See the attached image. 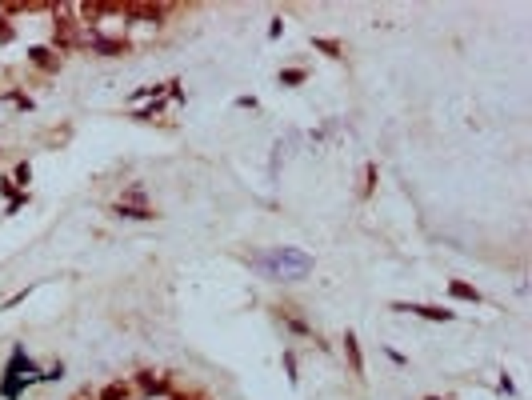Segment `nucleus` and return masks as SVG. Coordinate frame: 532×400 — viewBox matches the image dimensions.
<instances>
[{"instance_id": "18", "label": "nucleus", "mask_w": 532, "mask_h": 400, "mask_svg": "<svg viewBox=\"0 0 532 400\" xmlns=\"http://www.w3.org/2000/svg\"><path fill=\"white\" fill-rule=\"evenodd\" d=\"M284 368H288V380H292V384L301 380V373H297V356L292 353H284Z\"/></svg>"}, {"instance_id": "15", "label": "nucleus", "mask_w": 532, "mask_h": 400, "mask_svg": "<svg viewBox=\"0 0 532 400\" xmlns=\"http://www.w3.org/2000/svg\"><path fill=\"white\" fill-rule=\"evenodd\" d=\"M372 189H376V165H365V189H360V196L369 200Z\"/></svg>"}, {"instance_id": "9", "label": "nucleus", "mask_w": 532, "mask_h": 400, "mask_svg": "<svg viewBox=\"0 0 532 400\" xmlns=\"http://www.w3.org/2000/svg\"><path fill=\"white\" fill-rule=\"evenodd\" d=\"M277 80L284 84V89H297V84H304V80H308V72H304V69H284Z\"/></svg>"}, {"instance_id": "21", "label": "nucleus", "mask_w": 532, "mask_h": 400, "mask_svg": "<svg viewBox=\"0 0 532 400\" xmlns=\"http://www.w3.org/2000/svg\"><path fill=\"white\" fill-rule=\"evenodd\" d=\"M256 104H260L256 96H236V108H256Z\"/></svg>"}, {"instance_id": "17", "label": "nucleus", "mask_w": 532, "mask_h": 400, "mask_svg": "<svg viewBox=\"0 0 532 400\" xmlns=\"http://www.w3.org/2000/svg\"><path fill=\"white\" fill-rule=\"evenodd\" d=\"M24 204H28V192H21V196H12V200H8V209H4V212H8V216H16V212H21Z\"/></svg>"}, {"instance_id": "16", "label": "nucleus", "mask_w": 532, "mask_h": 400, "mask_svg": "<svg viewBox=\"0 0 532 400\" xmlns=\"http://www.w3.org/2000/svg\"><path fill=\"white\" fill-rule=\"evenodd\" d=\"M280 316H284V325H288V329L297 332V336H312V329H308L304 320H297V316H288V312H280Z\"/></svg>"}, {"instance_id": "23", "label": "nucleus", "mask_w": 532, "mask_h": 400, "mask_svg": "<svg viewBox=\"0 0 532 400\" xmlns=\"http://www.w3.org/2000/svg\"><path fill=\"white\" fill-rule=\"evenodd\" d=\"M280 32H284V21H273V28H268V36H273V40H280Z\"/></svg>"}, {"instance_id": "14", "label": "nucleus", "mask_w": 532, "mask_h": 400, "mask_svg": "<svg viewBox=\"0 0 532 400\" xmlns=\"http://www.w3.org/2000/svg\"><path fill=\"white\" fill-rule=\"evenodd\" d=\"M161 108H164V96H161V100H152V104H144V108H137V113H132V120H152Z\"/></svg>"}, {"instance_id": "6", "label": "nucleus", "mask_w": 532, "mask_h": 400, "mask_svg": "<svg viewBox=\"0 0 532 400\" xmlns=\"http://www.w3.org/2000/svg\"><path fill=\"white\" fill-rule=\"evenodd\" d=\"M448 296H452V301H468V305H481V292H476L472 284H464V281L448 284Z\"/></svg>"}, {"instance_id": "2", "label": "nucleus", "mask_w": 532, "mask_h": 400, "mask_svg": "<svg viewBox=\"0 0 532 400\" xmlns=\"http://www.w3.org/2000/svg\"><path fill=\"white\" fill-rule=\"evenodd\" d=\"M393 312H413V316H420V320H437V325L456 320L452 308H440V305H404V301H393Z\"/></svg>"}, {"instance_id": "20", "label": "nucleus", "mask_w": 532, "mask_h": 400, "mask_svg": "<svg viewBox=\"0 0 532 400\" xmlns=\"http://www.w3.org/2000/svg\"><path fill=\"white\" fill-rule=\"evenodd\" d=\"M4 40H12V24L0 16V45H4Z\"/></svg>"}, {"instance_id": "7", "label": "nucleus", "mask_w": 532, "mask_h": 400, "mask_svg": "<svg viewBox=\"0 0 532 400\" xmlns=\"http://www.w3.org/2000/svg\"><path fill=\"white\" fill-rule=\"evenodd\" d=\"M113 216H124V220H152L157 212H152V209H137V204H113Z\"/></svg>"}, {"instance_id": "24", "label": "nucleus", "mask_w": 532, "mask_h": 400, "mask_svg": "<svg viewBox=\"0 0 532 400\" xmlns=\"http://www.w3.org/2000/svg\"><path fill=\"white\" fill-rule=\"evenodd\" d=\"M424 400H440V397H424Z\"/></svg>"}, {"instance_id": "12", "label": "nucleus", "mask_w": 532, "mask_h": 400, "mask_svg": "<svg viewBox=\"0 0 532 400\" xmlns=\"http://www.w3.org/2000/svg\"><path fill=\"white\" fill-rule=\"evenodd\" d=\"M28 180H32V165H28V161H21V165H16V172H12V185L24 192V185H28Z\"/></svg>"}, {"instance_id": "19", "label": "nucleus", "mask_w": 532, "mask_h": 400, "mask_svg": "<svg viewBox=\"0 0 532 400\" xmlns=\"http://www.w3.org/2000/svg\"><path fill=\"white\" fill-rule=\"evenodd\" d=\"M60 377H65V360H56L48 373H41V380H60Z\"/></svg>"}, {"instance_id": "8", "label": "nucleus", "mask_w": 532, "mask_h": 400, "mask_svg": "<svg viewBox=\"0 0 532 400\" xmlns=\"http://www.w3.org/2000/svg\"><path fill=\"white\" fill-rule=\"evenodd\" d=\"M128 397H132V388H128V384H120V380L104 384V392H100V400H128Z\"/></svg>"}, {"instance_id": "10", "label": "nucleus", "mask_w": 532, "mask_h": 400, "mask_svg": "<svg viewBox=\"0 0 532 400\" xmlns=\"http://www.w3.org/2000/svg\"><path fill=\"white\" fill-rule=\"evenodd\" d=\"M312 48H316V52H324V56H332V60L345 52V48L336 45V40H328V36H312Z\"/></svg>"}, {"instance_id": "13", "label": "nucleus", "mask_w": 532, "mask_h": 400, "mask_svg": "<svg viewBox=\"0 0 532 400\" xmlns=\"http://www.w3.org/2000/svg\"><path fill=\"white\" fill-rule=\"evenodd\" d=\"M144 200H148V196H144V189H128L120 200H116V204H137V209H148Z\"/></svg>"}, {"instance_id": "5", "label": "nucleus", "mask_w": 532, "mask_h": 400, "mask_svg": "<svg viewBox=\"0 0 532 400\" xmlns=\"http://www.w3.org/2000/svg\"><path fill=\"white\" fill-rule=\"evenodd\" d=\"M345 353H348V364L356 377H365V356H360V344H356V332H345Z\"/></svg>"}, {"instance_id": "22", "label": "nucleus", "mask_w": 532, "mask_h": 400, "mask_svg": "<svg viewBox=\"0 0 532 400\" xmlns=\"http://www.w3.org/2000/svg\"><path fill=\"white\" fill-rule=\"evenodd\" d=\"M496 388H500V392H505V397H512V392H516V388H512V380H509V377H500V384H496Z\"/></svg>"}, {"instance_id": "11", "label": "nucleus", "mask_w": 532, "mask_h": 400, "mask_svg": "<svg viewBox=\"0 0 532 400\" xmlns=\"http://www.w3.org/2000/svg\"><path fill=\"white\" fill-rule=\"evenodd\" d=\"M0 100H8V104H16V108H24V113H32V96L16 93V89H8V93L0 96Z\"/></svg>"}, {"instance_id": "1", "label": "nucleus", "mask_w": 532, "mask_h": 400, "mask_svg": "<svg viewBox=\"0 0 532 400\" xmlns=\"http://www.w3.org/2000/svg\"><path fill=\"white\" fill-rule=\"evenodd\" d=\"M253 268L264 281H280V284H297L312 272V257L301 248H264L253 257Z\"/></svg>"}, {"instance_id": "4", "label": "nucleus", "mask_w": 532, "mask_h": 400, "mask_svg": "<svg viewBox=\"0 0 532 400\" xmlns=\"http://www.w3.org/2000/svg\"><path fill=\"white\" fill-rule=\"evenodd\" d=\"M28 60H32L36 69H45V72H56V69H60V56H56V52H52L48 45L28 48Z\"/></svg>"}, {"instance_id": "3", "label": "nucleus", "mask_w": 532, "mask_h": 400, "mask_svg": "<svg viewBox=\"0 0 532 400\" xmlns=\"http://www.w3.org/2000/svg\"><path fill=\"white\" fill-rule=\"evenodd\" d=\"M137 388L144 397H172V380L157 373H137Z\"/></svg>"}]
</instances>
